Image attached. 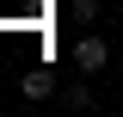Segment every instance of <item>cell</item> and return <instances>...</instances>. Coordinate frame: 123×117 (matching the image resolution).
Returning a JSON list of instances; mask_svg holds the SVG:
<instances>
[{
  "label": "cell",
  "instance_id": "cell-1",
  "mask_svg": "<svg viewBox=\"0 0 123 117\" xmlns=\"http://www.w3.org/2000/svg\"><path fill=\"white\" fill-rule=\"evenodd\" d=\"M74 68H80V74H105V68H111V43L98 37V31H86V37L74 43Z\"/></svg>",
  "mask_w": 123,
  "mask_h": 117
},
{
  "label": "cell",
  "instance_id": "cell-2",
  "mask_svg": "<svg viewBox=\"0 0 123 117\" xmlns=\"http://www.w3.org/2000/svg\"><path fill=\"white\" fill-rule=\"evenodd\" d=\"M18 92H25L31 105H43L49 92H55V68H25V80H18Z\"/></svg>",
  "mask_w": 123,
  "mask_h": 117
},
{
  "label": "cell",
  "instance_id": "cell-3",
  "mask_svg": "<svg viewBox=\"0 0 123 117\" xmlns=\"http://www.w3.org/2000/svg\"><path fill=\"white\" fill-rule=\"evenodd\" d=\"M98 19V0H74V25H92Z\"/></svg>",
  "mask_w": 123,
  "mask_h": 117
},
{
  "label": "cell",
  "instance_id": "cell-4",
  "mask_svg": "<svg viewBox=\"0 0 123 117\" xmlns=\"http://www.w3.org/2000/svg\"><path fill=\"white\" fill-rule=\"evenodd\" d=\"M68 105L74 111H92V86H68Z\"/></svg>",
  "mask_w": 123,
  "mask_h": 117
}]
</instances>
